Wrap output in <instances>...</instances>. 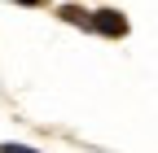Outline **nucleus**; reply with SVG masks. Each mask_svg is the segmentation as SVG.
<instances>
[{"instance_id": "3", "label": "nucleus", "mask_w": 158, "mask_h": 153, "mask_svg": "<svg viewBox=\"0 0 158 153\" xmlns=\"http://www.w3.org/2000/svg\"><path fill=\"white\" fill-rule=\"evenodd\" d=\"M0 153H35V149H27V144H5Z\"/></svg>"}, {"instance_id": "4", "label": "nucleus", "mask_w": 158, "mask_h": 153, "mask_svg": "<svg viewBox=\"0 0 158 153\" xmlns=\"http://www.w3.org/2000/svg\"><path fill=\"white\" fill-rule=\"evenodd\" d=\"M18 5H31V9H35V5H44V0H18Z\"/></svg>"}, {"instance_id": "1", "label": "nucleus", "mask_w": 158, "mask_h": 153, "mask_svg": "<svg viewBox=\"0 0 158 153\" xmlns=\"http://www.w3.org/2000/svg\"><path fill=\"white\" fill-rule=\"evenodd\" d=\"M88 22L101 31V35H110V40H118V35H127V18L118 13V9H97Z\"/></svg>"}, {"instance_id": "2", "label": "nucleus", "mask_w": 158, "mask_h": 153, "mask_svg": "<svg viewBox=\"0 0 158 153\" xmlns=\"http://www.w3.org/2000/svg\"><path fill=\"white\" fill-rule=\"evenodd\" d=\"M62 18H66V22H75V26H84V22H88L84 9H75V5H66V9H62Z\"/></svg>"}]
</instances>
